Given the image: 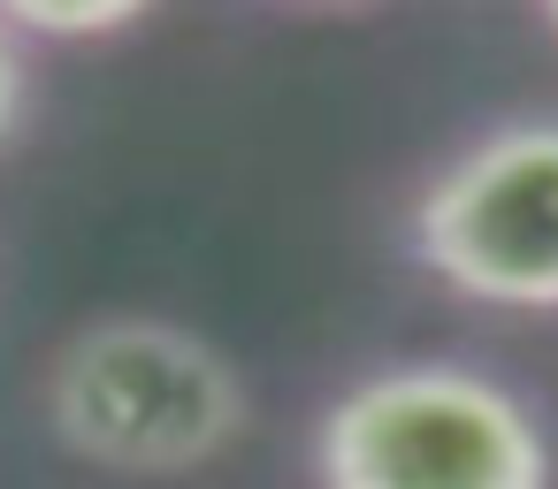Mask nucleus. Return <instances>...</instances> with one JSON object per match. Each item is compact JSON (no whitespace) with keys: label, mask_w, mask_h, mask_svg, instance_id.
Wrapping results in <instances>:
<instances>
[{"label":"nucleus","mask_w":558,"mask_h":489,"mask_svg":"<svg viewBox=\"0 0 558 489\" xmlns=\"http://www.w3.org/2000/svg\"><path fill=\"white\" fill-rule=\"evenodd\" d=\"M24 100H32V47L0 24V146L16 138V123H24Z\"/></svg>","instance_id":"39448f33"},{"label":"nucleus","mask_w":558,"mask_h":489,"mask_svg":"<svg viewBox=\"0 0 558 489\" xmlns=\"http://www.w3.org/2000/svg\"><path fill=\"white\" fill-rule=\"evenodd\" d=\"M550 32H558V9H550Z\"/></svg>","instance_id":"423d86ee"},{"label":"nucleus","mask_w":558,"mask_h":489,"mask_svg":"<svg viewBox=\"0 0 558 489\" xmlns=\"http://www.w3.org/2000/svg\"><path fill=\"white\" fill-rule=\"evenodd\" d=\"M0 24H9L24 47L39 39H116L131 24H146L138 0H93V9H0Z\"/></svg>","instance_id":"20e7f679"},{"label":"nucleus","mask_w":558,"mask_h":489,"mask_svg":"<svg viewBox=\"0 0 558 489\" xmlns=\"http://www.w3.org/2000/svg\"><path fill=\"white\" fill-rule=\"evenodd\" d=\"M413 260L466 306L558 314V115L466 138L405 215Z\"/></svg>","instance_id":"7ed1b4c3"},{"label":"nucleus","mask_w":558,"mask_h":489,"mask_svg":"<svg viewBox=\"0 0 558 489\" xmlns=\"http://www.w3.org/2000/svg\"><path fill=\"white\" fill-rule=\"evenodd\" d=\"M47 428L108 474H192L245 436V375L222 344L161 314L85 321L47 359Z\"/></svg>","instance_id":"f03ea898"},{"label":"nucleus","mask_w":558,"mask_h":489,"mask_svg":"<svg viewBox=\"0 0 558 489\" xmlns=\"http://www.w3.org/2000/svg\"><path fill=\"white\" fill-rule=\"evenodd\" d=\"M322 489H550L543 413L466 359H390L314 420Z\"/></svg>","instance_id":"f257e3e1"}]
</instances>
